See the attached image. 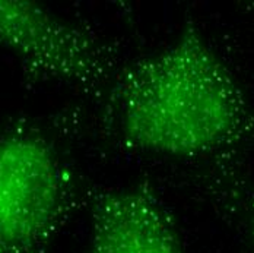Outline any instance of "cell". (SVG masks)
<instances>
[{"mask_svg":"<svg viewBox=\"0 0 254 253\" xmlns=\"http://www.w3.org/2000/svg\"><path fill=\"white\" fill-rule=\"evenodd\" d=\"M247 9H249V10H250V12L254 15V1H250V3L247 4Z\"/></svg>","mask_w":254,"mask_h":253,"instance_id":"cell-6","label":"cell"},{"mask_svg":"<svg viewBox=\"0 0 254 253\" xmlns=\"http://www.w3.org/2000/svg\"><path fill=\"white\" fill-rule=\"evenodd\" d=\"M75 205V184L53 144L25 125L0 141V253H44Z\"/></svg>","mask_w":254,"mask_h":253,"instance_id":"cell-2","label":"cell"},{"mask_svg":"<svg viewBox=\"0 0 254 253\" xmlns=\"http://www.w3.org/2000/svg\"><path fill=\"white\" fill-rule=\"evenodd\" d=\"M89 211L83 253H186L173 217L148 183L102 190Z\"/></svg>","mask_w":254,"mask_h":253,"instance_id":"cell-4","label":"cell"},{"mask_svg":"<svg viewBox=\"0 0 254 253\" xmlns=\"http://www.w3.org/2000/svg\"><path fill=\"white\" fill-rule=\"evenodd\" d=\"M0 40L31 81L95 89L116 78L108 43L29 0L0 1Z\"/></svg>","mask_w":254,"mask_h":253,"instance_id":"cell-3","label":"cell"},{"mask_svg":"<svg viewBox=\"0 0 254 253\" xmlns=\"http://www.w3.org/2000/svg\"><path fill=\"white\" fill-rule=\"evenodd\" d=\"M243 206H244V212H246V218H247L250 239H252V243L254 246V186L249 187L243 193Z\"/></svg>","mask_w":254,"mask_h":253,"instance_id":"cell-5","label":"cell"},{"mask_svg":"<svg viewBox=\"0 0 254 253\" xmlns=\"http://www.w3.org/2000/svg\"><path fill=\"white\" fill-rule=\"evenodd\" d=\"M105 111L131 150L196 158L234 150L254 133L253 107L194 24L110 84Z\"/></svg>","mask_w":254,"mask_h":253,"instance_id":"cell-1","label":"cell"}]
</instances>
